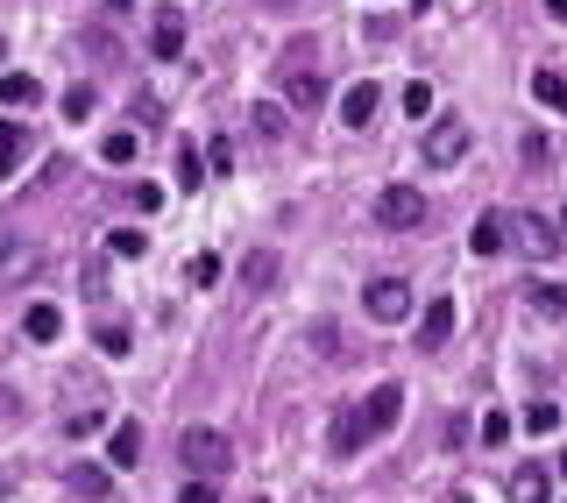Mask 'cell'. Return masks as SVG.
I'll use <instances>...</instances> for the list:
<instances>
[{"mask_svg": "<svg viewBox=\"0 0 567 503\" xmlns=\"http://www.w3.org/2000/svg\"><path fill=\"white\" fill-rule=\"evenodd\" d=\"M560 227L546 220V213H511V248H518V256H532V263H553L560 256Z\"/></svg>", "mask_w": 567, "mask_h": 503, "instance_id": "3957f363", "label": "cell"}, {"mask_svg": "<svg viewBox=\"0 0 567 503\" xmlns=\"http://www.w3.org/2000/svg\"><path fill=\"white\" fill-rule=\"evenodd\" d=\"M518 156H525L532 171H539V163H546V135H525V142H518Z\"/></svg>", "mask_w": 567, "mask_h": 503, "instance_id": "f546056e", "label": "cell"}, {"mask_svg": "<svg viewBox=\"0 0 567 503\" xmlns=\"http://www.w3.org/2000/svg\"><path fill=\"white\" fill-rule=\"evenodd\" d=\"M525 298H532V312H539V319H567V291H560V284H532Z\"/></svg>", "mask_w": 567, "mask_h": 503, "instance_id": "44dd1931", "label": "cell"}, {"mask_svg": "<svg viewBox=\"0 0 567 503\" xmlns=\"http://www.w3.org/2000/svg\"><path fill=\"white\" fill-rule=\"evenodd\" d=\"M107 8H114V15H128V8H135V0H107Z\"/></svg>", "mask_w": 567, "mask_h": 503, "instance_id": "d6a6232c", "label": "cell"}, {"mask_svg": "<svg viewBox=\"0 0 567 503\" xmlns=\"http://www.w3.org/2000/svg\"><path fill=\"white\" fill-rule=\"evenodd\" d=\"M412 8H433V0H412Z\"/></svg>", "mask_w": 567, "mask_h": 503, "instance_id": "836d02e7", "label": "cell"}, {"mask_svg": "<svg viewBox=\"0 0 567 503\" xmlns=\"http://www.w3.org/2000/svg\"><path fill=\"white\" fill-rule=\"evenodd\" d=\"M362 312H369L376 326H404V319H412V284H404V277H376V284L362 291Z\"/></svg>", "mask_w": 567, "mask_h": 503, "instance_id": "277c9868", "label": "cell"}, {"mask_svg": "<svg viewBox=\"0 0 567 503\" xmlns=\"http://www.w3.org/2000/svg\"><path fill=\"white\" fill-rule=\"evenodd\" d=\"M178 454H185L192 475H220V468H227V440H220L213 426H192V433L178 440Z\"/></svg>", "mask_w": 567, "mask_h": 503, "instance_id": "8992f818", "label": "cell"}, {"mask_svg": "<svg viewBox=\"0 0 567 503\" xmlns=\"http://www.w3.org/2000/svg\"><path fill=\"white\" fill-rule=\"evenodd\" d=\"M22 149H29V135H22L15 121H0V178H15V163H22Z\"/></svg>", "mask_w": 567, "mask_h": 503, "instance_id": "ffe728a7", "label": "cell"}, {"mask_svg": "<svg viewBox=\"0 0 567 503\" xmlns=\"http://www.w3.org/2000/svg\"><path fill=\"white\" fill-rule=\"evenodd\" d=\"M560 227H567V213H560Z\"/></svg>", "mask_w": 567, "mask_h": 503, "instance_id": "74e56055", "label": "cell"}, {"mask_svg": "<svg viewBox=\"0 0 567 503\" xmlns=\"http://www.w3.org/2000/svg\"><path fill=\"white\" fill-rule=\"evenodd\" d=\"M447 333H454V298H433L419 319V348H447Z\"/></svg>", "mask_w": 567, "mask_h": 503, "instance_id": "30bf717a", "label": "cell"}, {"mask_svg": "<svg viewBox=\"0 0 567 503\" xmlns=\"http://www.w3.org/2000/svg\"><path fill=\"white\" fill-rule=\"evenodd\" d=\"M256 128H263V142H277V135H284V107L263 100V107H256Z\"/></svg>", "mask_w": 567, "mask_h": 503, "instance_id": "4316f807", "label": "cell"}, {"mask_svg": "<svg viewBox=\"0 0 567 503\" xmlns=\"http://www.w3.org/2000/svg\"><path fill=\"white\" fill-rule=\"evenodd\" d=\"M185 503H213V482H192V489H185Z\"/></svg>", "mask_w": 567, "mask_h": 503, "instance_id": "4dcf8cb0", "label": "cell"}, {"mask_svg": "<svg viewBox=\"0 0 567 503\" xmlns=\"http://www.w3.org/2000/svg\"><path fill=\"white\" fill-rule=\"evenodd\" d=\"M107 461L114 468H135L142 461V426H135V418H121V426L107 433Z\"/></svg>", "mask_w": 567, "mask_h": 503, "instance_id": "8fae6325", "label": "cell"}, {"mask_svg": "<svg viewBox=\"0 0 567 503\" xmlns=\"http://www.w3.org/2000/svg\"><path fill=\"white\" fill-rule=\"evenodd\" d=\"M397 100H404V114H412V121H426V114H433V86H426V78H412V86H404Z\"/></svg>", "mask_w": 567, "mask_h": 503, "instance_id": "7402d4cb", "label": "cell"}, {"mask_svg": "<svg viewBox=\"0 0 567 503\" xmlns=\"http://www.w3.org/2000/svg\"><path fill=\"white\" fill-rule=\"evenodd\" d=\"M93 341H100V355H114V362H121V355H128V326H121V319H100Z\"/></svg>", "mask_w": 567, "mask_h": 503, "instance_id": "603a6c76", "label": "cell"}, {"mask_svg": "<svg viewBox=\"0 0 567 503\" xmlns=\"http://www.w3.org/2000/svg\"><path fill=\"white\" fill-rule=\"evenodd\" d=\"M560 475H567V454H560Z\"/></svg>", "mask_w": 567, "mask_h": 503, "instance_id": "d590c367", "label": "cell"}, {"mask_svg": "<svg viewBox=\"0 0 567 503\" xmlns=\"http://www.w3.org/2000/svg\"><path fill=\"white\" fill-rule=\"evenodd\" d=\"M511 503H546V468H539V461L511 468Z\"/></svg>", "mask_w": 567, "mask_h": 503, "instance_id": "e0dca14e", "label": "cell"}, {"mask_svg": "<svg viewBox=\"0 0 567 503\" xmlns=\"http://www.w3.org/2000/svg\"><path fill=\"white\" fill-rule=\"evenodd\" d=\"M22 333H29V341H43V348H50L57 333H64V312H57V305H29V312H22Z\"/></svg>", "mask_w": 567, "mask_h": 503, "instance_id": "9a60e30c", "label": "cell"}, {"mask_svg": "<svg viewBox=\"0 0 567 503\" xmlns=\"http://www.w3.org/2000/svg\"><path fill=\"white\" fill-rule=\"evenodd\" d=\"M135 206H142V213H156V206H164V185H149V178H142V185H135Z\"/></svg>", "mask_w": 567, "mask_h": 503, "instance_id": "f1b7e54d", "label": "cell"}, {"mask_svg": "<svg viewBox=\"0 0 567 503\" xmlns=\"http://www.w3.org/2000/svg\"><path fill=\"white\" fill-rule=\"evenodd\" d=\"M376 100H383V93L369 86V78H362V86H348V93H341V121H348V128H369V121H376Z\"/></svg>", "mask_w": 567, "mask_h": 503, "instance_id": "7c38bea8", "label": "cell"}, {"mask_svg": "<svg viewBox=\"0 0 567 503\" xmlns=\"http://www.w3.org/2000/svg\"><path fill=\"white\" fill-rule=\"evenodd\" d=\"M241 284H249V291H270L277 284V256H270V248H256V256L241 263Z\"/></svg>", "mask_w": 567, "mask_h": 503, "instance_id": "d6986e66", "label": "cell"}, {"mask_svg": "<svg viewBox=\"0 0 567 503\" xmlns=\"http://www.w3.org/2000/svg\"><path fill=\"white\" fill-rule=\"evenodd\" d=\"M525 433H539V440L560 433V404H532V411H525Z\"/></svg>", "mask_w": 567, "mask_h": 503, "instance_id": "d4e9b609", "label": "cell"}, {"mask_svg": "<svg viewBox=\"0 0 567 503\" xmlns=\"http://www.w3.org/2000/svg\"><path fill=\"white\" fill-rule=\"evenodd\" d=\"M546 15H553V22H567V0H546Z\"/></svg>", "mask_w": 567, "mask_h": 503, "instance_id": "1f68e13d", "label": "cell"}, {"mask_svg": "<svg viewBox=\"0 0 567 503\" xmlns=\"http://www.w3.org/2000/svg\"><path fill=\"white\" fill-rule=\"evenodd\" d=\"M454 503H468V496H454Z\"/></svg>", "mask_w": 567, "mask_h": 503, "instance_id": "f35d334b", "label": "cell"}, {"mask_svg": "<svg viewBox=\"0 0 567 503\" xmlns=\"http://www.w3.org/2000/svg\"><path fill=\"white\" fill-rule=\"evenodd\" d=\"M206 185V156H199V142H178V192H199Z\"/></svg>", "mask_w": 567, "mask_h": 503, "instance_id": "ac0fdd59", "label": "cell"}, {"mask_svg": "<svg viewBox=\"0 0 567 503\" xmlns=\"http://www.w3.org/2000/svg\"><path fill=\"white\" fill-rule=\"evenodd\" d=\"M43 100V86L29 71H0V107H36Z\"/></svg>", "mask_w": 567, "mask_h": 503, "instance_id": "2e32d148", "label": "cell"}, {"mask_svg": "<svg viewBox=\"0 0 567 503\" xmlns=\"http://www.w3.org/2000/svg\"><path fill=\"white\" fill-rule=\"evenodd\" d=\"M504 241H511V220H504V213H482V220L468 227V248H475V256H504Z\"/></svg>", "mask_w": 567, "mask_h": 503, "instance_id": "ba28073f", "label": "cell"}, {"mask_svg": "<svg viewBox=\"0 0 567 503\" xmlns=\"http://www.w3.org/2000/svg\"><path fill=\"white\" fill-rule=\"evenodd\" d=\"M93 107H100L93 86H71V93H64V121H93Z\"/></svg>", "mask_w": 567, "mask_h": 503, "instance_id": "cb8c5ba5", "label": "cell"}, {"mask_svg": "<svg viewBox=\"0 0 567 503\" xmlns=\"http://www.w3.org/2000/svg\"><path fill=\"white\" fill-rule=\"evenodd\" d=\"M482 440L504 447V440H511V411H490V418H482Z\"/></svg>", "mask_w": 567, "mask_h": 503, "instance_id": "83f0119b", "label": "cell"}, {"mask_svg": "<svg viewBox=\"0 0 567 503\" xmlns=\"http://www.w3.org/2000/svg\"><path fill=\"white\" fill-rule=\"evenodd\" d=\"M64 489H71V496H107L114 475H107L100 461H71V468H64Z\"/></svg>", "mask_w": 567, "mask_h": 503, "instance_id": "9c48e42d", "label": "cell"}, {"mask_svg": "<svg viewBox=\"0 0 567 503\" xmlns=\"http://www.w3.org/2000/svg\"><path fill=\"white\" fill-rule=\"evenodd\" d=\"M270 8H291V0H270Z\"/></svg>", "mask_w": 567, "mask_h": 503, "instance_id": "e575fe53", "label": "cell"}, {"mask_svg": "<svg viewBox=\"0 0 567 503\" xmlns=\"http://www.w3.org/2000/svg\"><path fill=\"white\" fill-rule=\"evenodd\" d=\"M284 100L291 107H319V100H327V78H319V50L312 43L284 50Z\"/></svg>", "mask_w": 567, "mask_h": 503, "instance_id": "7a4b0ae2", "label": "cell"}, {"mask_svg": "<svg viewBox=\"0 0 567 503\" xmlns=\"http://www.w3.org/2000/svg\"><path fill=\"white\" fill-rule=\"evenodd\" d=\"M376 220L383 227H426V192L419 185H383L376 192Z\"/></svg>", "mask_w": 567, "mask_h": 503, "instance_id": "5b68a950", "label": "cell"}, {"mask_svg": "<svg viewBox=\"0 0 567 503\" xmlns=\"http://www.w3.org/2000/svg\"><path fill=\"white\" fill-rule=\"evenodd\" d=\"M397 418H404V390H397V383L369 390L355 411H341V418H334V454H341V461H348V454H362L369 440H383V433L397 426Z\"/></svg>", "mask_w": 567, "mask_h": 503, "instance_id": "6da1fadb", "label": "cell"}, {"mask_svg": "<svg viewBox=\"0 0 567 503\" xmlns=\"http://www.w3.org/2000/svg\"><path fill=\"white\" fill-rule=\"evenodd\" d=\"M468 156V128L461 121H433L426 128V163H461Z\"/></svg>", "mask_w": 567, "mask_h": 503, "instance_id": "52a82bcc", "label": "cell"}, {"mask_svg": "<svg viewBox=\"0 0 567 503\" xmlns=\"http://www.w3.org/2000/svg\"><path fill=\"white\" fill-rule=\"evenodd\" d=\"M0 57H8V43H0Z\"/></svg>", "mask_w": 567, "mask_h": 503, "instance_id": "8d00e7d4", "label": "cell"}, {"mask_svg": "<svg viewBox=\"0 0 567 503\" xmlns=\"http://www.w3.org/2000/svg\"><path fill=\"white\" fill-rule=\"evenodd\" d=\"M532 100H539V107H553V114H567V71H553V64H546V71H532Z\"/></svg>", "mask_w": 567, "mask_h": 503, "instance_id": "5bb4252c", "label": "cell"}, {"mask_svg": "<svg viewBox=\"0 0 567 503\" xmlns=\"http://www.w3.org/2000/svg\"><path fill=\"white\" fill-rule=\"evenodd\" d=\"M149 43H156V57H178V50H185V15L164 8V15L149 22Z\"/></svg>", "mask_w": 567, "mask_h": 503, "instance_id": "4fadbf2b", "label": "cell"}, {"mask_svg": "<svg viewBox=\"0 0 567 503\" xmlns=\"http://www.w3.org/2000/svg\"><path fill=\"white\" fill-rule=\"evenodd\" d=\"M100 156H107V163H135V135H128V128H114V135L100 142Z\"/></svg>", "mask_w": 567, "mask_h": 503, "instance_id": "484cf974", "label": "cell"}]
</instances>
